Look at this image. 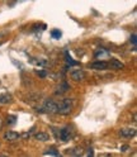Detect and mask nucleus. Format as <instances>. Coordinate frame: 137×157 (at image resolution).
<instances>
[{"label":"nucleus","instance_id":"nucleus-1","mask_svg":"<svg viewBox=\"0 0 137 157\" xmlns=\"http://www.w3.org/2000/svg\"><path fill=\"white\" fill-rule=\"evenodd\" d=\"M73 108H74V99L66 98L57 104V113L61 114V115H67V114L73 112Z\"/></svg>","mask_w":137,"mask_h":157},{"label":"nucleus","instance_id":"nucleus-2","mask_svg":"<svg viewBox=\"0 0 137 157\" xmlns=\"http://www.w3.org/2000/svg\"><path fill=\"white\" fill-rule=\"evenodd\" d=\"M38 112H42V113H48V114H55L57 113V104L52 100H47L43 103V105H42Z\"/></svg>","mask_w":137,"mask_h":157},{"label":"nucleus","instance_id":"nucleus-3","mask_svg":"<svg viewBox=\"0 0 137 157\" xmlns=\"http://www.w3.org/2000/svg\"><path fill=\"white\" fill-rule=\"evenodd\" d=\"M71 137H73V131L70 127H64L62 129H60V139L61 141L66 142L71 138Z\"/></svg>","mask_w":137,"mask_h":157},{"label":"nucleus","instance_id":"nucleus-4","mask_svg":"<svg viewBox=\"0 0 137 157\" xmlns=\"http://www.w3.org/2000/svg\"><path fill=\"white\" fill-rule=\"evenodd\" d=\"M135 136H136L135 128H122L119 131V137H122V138H132Z\"/></svg>","mask_w":137,"mask_h":157},{"label":"nucleus","instance_id":"nucleus-5","mask_svg":"<svg viewBox=\"0 0 137 157\" xmlns=\"http://www.w3.org/2000/svg\"><path fill=\"white\" fill-rule=\"evenodd\" d=\"M70 76H71V79L74 80V81L80 83L85 79V72L83 70H73L71 72H70Z\"/></svg>","mask_w":137,"mask_h":157},{"label":"nucleus","instance_id":"nucleus-6","mask_svg":"<svg viewBox=\"0 0 137 157\" xmlns=\"http://www.w3.org/2000/svg\"><path fill=\"white\" fill-rule=\"evenodd\" d=\"M19 137H21L19 133H17L14 131H8V132L4 133V138H5L7 141H17Z\"/></svg>","mask_w":137,"mask_h":157},{"label":"nucleus","instance_id":"nucleus-7","mask_svg":"<svg viewBox=\"0 0 137 157\" xmlns=\"http://www.w3.org/2000/svg\"><path fill=\"white\" fill-rule=\"evenodd\" d=\"M108 67H111L113 70H119V69H123V64L117 58H111L109 64H108Z\"/></svg>","mask_w":137,"mask_h":157},{"label":"nucleus","instance_id":"nucleus-8","mask_svg":"<svg viewBox=\"0 0 137 157\" xmlns=\"http://www.w3.org/2000/svg\"><path fill=\"white\" fill-rule=\"evenodd\" d=\"M90 67L95 69V70H105V69H108V64L105 62V61L100 60V61H95V62H93Z\"/></svg>","mask_w":137,"mask_h":157},{"label":"nucleus","instance_id":"nucleus-9","mask_svg":"<svg viewBox=\"0 0 137 157\" xmlns=\"http://www.w3.org/2000/svg\"><path fill=\"white\" fill-rule=\"evenodd\" d=\"M12 100H13L12 94H9V93H3V94H0V104H9Z\"/></svg>","mask_w":137,"mask_h":157},{"label":"nucleus","instance_id":"nucleus-10","mask_svg":"<svg viewBox=\"0 0 137 157\" xmlns=\"http://www.w3.org/2000/svg\"><path fill=\"white\" fill-rule=\"evenodd\" d=\"M34 138H36L37 141L46 142V141H48V139H50V136L47 134V133H45V132H37L36 134H34Z\"/></svg>","mask_w":137,"mask_h":157},{"label":"nucleus","instance_id":"nucleus-11","mask_svg":"<svg viewBox=\"0 0 137 157\" xmlns=\"http://www.w3.org/2000/svg\"><path fill=\"white\" fill-rule=\"evenodd\" d=\"M65 58H66V62H67L70 66H74V65H78V64H79V62H76V61L73 60L71 57H70V55L67 53V52L65 53Z\"/></svg>","mask_w":137,"mask_h":157},{"label":"nucleus","instance_id":"nucleus-12","mask_svg":"<svg viewBox=\"0 0 137 157\" xmlns=\"http://www.w3.org/2000/svg\"><path fill=\"white\" fill-rule=\"evenodd\" d=\"M45 155H51V156H55V157H62L57 151L53 150V148H50L48 151H46V152H45Z\"/></svg>","mask_w":137,"mask_h":157},{"label":"nucleus","instance_id":"nucleus-13","mask_svg":"<svg viewBox=\"0 0 137 157\" xmlns=\"http://www.w3.org/2000/svg\"><path fill=\"white\" fill-rule=\"evenodd\" d=\"M51 36L53 38H56V39H59V38H61V36H62V33H61V31H59V29H53L51 32Z\"/></svg>","mask_w":137,"mask_h":157},{"label":"nucleus","instance_id":"nucleus-14","mask_svg":"<svg viewBox=\"0 0 137 157\" xmlns=\"http://www.w3.org/2000/svg\"><path fill=\"white\" fill-rule=\"evenodd\" d=\"M103 55H105V56H109V53H108V51L107 50H98L97 52H95V56L97 57H99V56H103Z\"/></svg>","mask_w":137,"mask_h":157},{"label":"nucleus","instance_id":"nucleus-15","mask_svg":"<svg viewBox=\"0 0 137 157\" xmlns=\"http://www.w3.org/2000/svg\"><path fill=\"white\" fill-rule=\"evenodd\" d=\"M17 120V117H14V115H9L8 117V124H14Z\"/></svg>","mask_w":137,"mask_h":157},{"label":"nucleus","instance_id":"nucleus-16","mask_svg":"<svg viewBox=\"0 0 137 157\" xmlns=\"http://www.w3.org/2000/svg\"><path fill=\"white\" fill-rule=\"evenodd\" d=\"M136 41H137L136 39V33H132V36H131V43L133 45V48H136V43H137Z\"/></svg>","mask_w":137,"mask_h":157},{"label":"nucleus","instance_id":"nucleus-17","mask_svg":"<svg viewBox=\"0 0 137 157\" xmlns=\"http://www.w3.org/2000/svg\"><path fill=\"white\" fill-rule=\"evenodd\" d=\"M37 75L38 76H41V77H46V71H43V70H41V71H37Z\"/></svg>","mask_w":137,"mask_h":157},{"label":"nucleus","instance_id":"nucleus-18","mask_svg":"<svg viewBox=\"0 0 137 157\" xmlns=\"http://www.w3.org/2000/svg\"><path fill=\"white\" fill-rule=\"evenodd\" d=\"M88 157H94V151L92 148L89 150V152H88Z\"/></svg>","mask_w":137,"mask_h":157},{"label":"nucleus","instance_id":"nucleus-19","mask_svg":"<svg viewBox=\"0 0 137 157\" xmlns=\"http://www.w3.org/2000/svg\"><path fill=\"white\" fill-rule=\"evenodd\" d=\"M0 157H8V156H4V155H0Z\"/></svg>","mask_w":137,"mask_h":157}]
</instances>
